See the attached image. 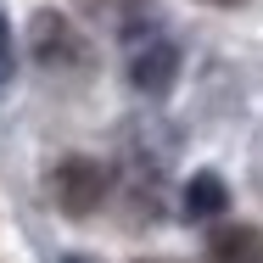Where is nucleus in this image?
Segmentation results:
<instances>
[{"mask_svg":"<svg viewBox=\"0 0 263 263\" xmlns=\"http://www.w3.org/2000/svg\"><path fill=\"white\" fill-rule=\"evenodd\" d=\"M106 196V168L96 157H67L56 168V202L67 218H84V213H96Z\"/></svg>","mask_w":263,"mask_h":263,"instance_id":"obj_1","label":"nucleus"},{"mask_svg":"<svg viewBox=\"0 0 263 263\" xmlns=\"http://www.w3.org/2000/svg\"><path fill=\"white\" fill-rule=\"evenodd\" d=\"M28 51L40 67H73V62H84V40H79V28L62 17V11H34V23H28Z\"/></svg>","mask_w":263,"mask_h":263,"instance_id":"obj_2","label":"nucleus"},{"mask_svg":"<svg viewBox=\"0 0 263 263\" xmlns=\"http://www.w3.org/2000/svg\"><path fill=\"white\" fill-rule=\"evenodd\" d=\"M208 263H263V235L252 224H213Z\"/></svg>","mask_w":263,"mask_h":263,"instance_id":"obj_3","label":"nucleus"},{"mask_svg":"<svg viewBox=\"0 0 263 263\" xmlns=\"http://www.w3.org/2000/svg\"><path fill=\"white\" fill-rule=\"evenodd\" d=\"M174 67H179V56H174V45H162V40L140 45L135 62H129V73H135V84H140V90H162V84L174 79Z\"/></svg>","mask_w":263,"mask_h":263,"instance_id":"obj_4","label":"nucleus"},{"mask_svg":"<svg viewBox=\"0 0 263 263\" xmlns=\"http://www.w3.org/2000/svg\"><path fill=\"white\" fill-rule=\"evenodd\" d=\"M224 202H230V191H224L218 174H196V179L185 185V213H191V218H218Z\"/></svg>","mask_w":263,"mask_h":263,"instance_id":"obj_5","label":"nucleus"},{"mask_svg":"<svg viewBox=\"0 0 263 263\" xmlns=\"http://www.w3.org/2000/svg\"><path fill=\"white\" fill-rule=\"evenodd\" d=\"M11 73H17V51H11V23H6V11H0V96H6Z\"/></svg>","mask_w":263,"mask_h":263,"instance_id":"obj_6","label":"nucleus"},{"mask_svg":"<svg viewBox=\"0 0 263 263\" xmlns=\"http://www.w3.org/2000/svg\"><path fill=\"white\" fill-rule=\"evenodd\" d=\"M208 6H235V0H208Z\"/></svg>","mask_w":263,"mask_h":263,"instance_id":"obj_7","label":"nucleus"},{"mask_svg":"<svg viewBox=\"0 0 263 263\" xmlns=\"http://www.w3.org/2000/svg\"><path fill=\"white\" fill-rule=\"evenodd\" d=\"M90 6H106V0H90Z\"/></svg>","mask_w":263,"mask_h":263,"instance_id":"obj_8","label":"nucleus"},{"mask_svg":"<svg viewBox=\"0 0 263 263\" xmlns=\"http://www.w3.org/2000/svg\"><path fill=\"white\" fill-rule=\"evenodd\" d=\"M146 263H157V258H146Z\"/></svg>","mask_w":263,"mask_h":263,"instance_id":"obj_9","label":"nucleus"}]
</instances>
